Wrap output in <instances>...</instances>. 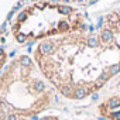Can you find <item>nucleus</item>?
I'll return each mask as SVG.
<instances>
[{
	"instance_id": "nucleus-1",
	"label": "nucleus",
	"mask_w": 120,
	"mask_h": 120,
	"mask_svg": "<svg viewBox=\"0 0 120 120\" xmlns=\"http://www.w3.org/2000/svg\"><path fill=\"white\" fill-rule=\"evenodd\" d=\"M52 44L51 42H42L41 45H40V51L42 52V54H51L52 52Z\"/></svg>"
},
{
	"instance_id": "nucleus-2",
	"label": "nucleus",
	"mask_w": 120,
	"mask_h": 120,
	"mask_svg": "<svg viewBox=\"0 0 120 120\" xmlns=\"http://www.w3.org/2000/svg\"><path fill=\"white\" fill-rule=\"evenodd\" d=\"M112 37H113V33H112L110 30H103V33H102V38H103L105 41H110Z\"/></svg>"
},
{
	"instance_id": "nucleus-3",
	"label": "nucleus",
	"mask_w": 120,
	"mask_h": 120,
	"mask_svg": "<svg viewBox=\"0 0 120 120\" xmlns=\"http://www.w3.org/2000/svg\"><path fill=\"white\" fill-rule=\"evenodd\" d=\"M85 95H86V90L83 88H78L75 90V98L76 99H82V98H85Z\"/></svg>"
},
{
	"instance_id": "nucleus-4",
	"label": "nucleus",
	"mask_w": 120,
	"mask_h": 120,
	"mask_svg": "<svg viewBox=\"0 0 120 120\" xmlns=\"http://www.w3.org/2000/svg\"><path fill=\"white\" fill-rule=\"evenodd\" d=\"M119 105H120V100H119V99H112V100L109 102V106H110L112 109H114V107H117Z\"/></svg>"
},
{
	"instance_id": "nucleus-5",
	"label": "nucleus",
	"mask_w": 120,
	"mask_h": 120,
	"mask_svg": "<svg viewBox=\"0 0 120 120\" xmlns=\"http://www.w3.org/2000/svg\"><path fill=\"white\" fill-rule=\"evenodd\" d=\"M109 71H110V74H117L120 71V65H112Z\"/></svg>"
},
{
	"instance_id": "nucleus-6",
	"label": "nucleus",
	"mask_w": 120,
	"mask_h": 120,
	"mask_svg": "<svg viewBox=\"0 0 120 120\" xmlns=\"http://www.w3.org/2000/svg\"><path fill=\"white\" fill-rule=\"evenodd\" d=\"M59 13H62V14H69V13H71V9L62 6V7H59Z\"/></svg>"
},
{
	"instance_id": "nucleus-7",
	"label": "nucleus",
	"mask_w": 120,
	"mask_h": 120,
	"mask_svg": "<svg viewBox=\"0 0 120 120\" xmlns=\"http://www.w3.org/2000/svg\"><path fill=\"white\" fill-rule=\"evenodd\" d=\"M88 44H89V47H96V45H98V40H96L95 37H92V38H89Z\"/></svg>"
},
{
	"instance_id": "nucleus-8",
	"label": "nucleus",
	"mask_w": 120,
	"mask_h": 120,
	"mask_svg": "<svg viewBox=\"0 0 120 120\" xmlns=\"http://www.w3.org/2000/svg\"><path fill=\"white\" fill-rule=\"evenodd\" d=\"M61 92H62L65 96H69V95H71V88H68V86H64V88L61 89Z\"/></svg>"
},
{
	"instance_id": "nucleus-9",
	"label": "nucleus",
	"mask_w": 120,
	"mask_h": 120,
	"mask_svg": "<svg viewBox=\"0 0 120 120\" xmlns=\"http://www.w3.org/2000/svg\"><path fill=\"white\" fill-rule=\"evenodd\" d=\"M21 64H23L24 67L30 65V58H28V56H23V58H21Z\"/></svg>"
},
{
	"instance_id": "nucleus-10",
	"label": "nucleus",
	"mask_w": 120,
	"mask_h": 120,
	"mask_svg": "<svg viewBox=\"0 0 120 120\" xmlns=\"http://www.w3.org/2000/svg\"><path fill=\"white\" fill-rule=\"evenodd\" d=\"M35 89H37L38 92L44 90V83H42V82H35Z\"/></svg>"
},
{
	"instance_id": "nucleus-11",
	"label": "nucleus",
	"mask_w": 120,
	"mask_h": 120,
	"mask_svg": "<svg viewBox=\"0 0 120 120\" xmlns=\"http://www.w3.org/2000/svg\"><path fill=\"white\" fill-rule=\"evenodd\" d=\"M17 40H19L20 42H24V41H26V35H24V34H20V35L17 37Z\"/></svg>"
},
{
	"instance_id": "nucleus-12",
	"label": "nucleus",
	"mask_w": 120,
	"mask_h": 120,
	"mask_svg": "<svg viewBox=\"0 0 120 120\" xmlns=\"http://www.w3.org/2000/svg\"><path fill=\"white\" fill-rule=\"evenodd\" d=\"M107 78H109V75H107V74H106V72H103V74H102V75H100V76H99V79H102V81H106V79H107Z\"/></svg>"
},
{
	"instance_id": "nucleus-13",
	"label": "nucleus",
	"mask_w": 120,
	"mask_h": 120,
	"mask_svg": "<svg viewBox=\"0 0 120 120\" xmlns=\"http://www.w3.org/2000/svg\"><path fill=\"white\" fill-rule=\"evenodd\" d=\"M112 116H113L114 120H120V112H116V113H113Z\"/></svg>"
},
{
	"instance_id": "nucleus-14",
	"label": "nucleus",
	"mask_w": 120,
	"mask_h": 120,
	"mask_svg": "<svg viewBox=\"0 0 120 120\" xmlns=\"http://www.w3.org/2000/svg\"><path fill=\"white\" fill-rule=\"evenodd\" d=\"M103 82H105V81H102V79H99V81L96 82V88H100V86L103 85Z\"/></svg>"
},
{
	"instance_id": "nucleus-15",
	"label": "nucleus",
	"mask_w": 120,
	"mask_h": 120,
	"mask_svg": "<svg viewBox=\"0 0 120 120\" xmlns=\"http://www.w3.org/2000/svg\"><path fill=\"white\" fill-rule=\"evenodd\" d=\"M24 19H26V13H21L20 17H19V20H24Z\"/></svg>"
},
{
	"instance_id": "nucleus-16",
	"label": "nucleus",
	"mask_w": 120,
	"mask_h": 120,
	"mask_svg": "<svg viewBox=\"0 0 120 120\" xmlns=\"http://www.w3.org/2000/svg\"><path fill=\"white\" fill-rule=\"evenodd\" d=\"M9 120H17V119H16L14 116H9Z\"/></svg>"
},
{
	"instance_id": "nucleus-17",
	"label": "nucleus",
	"mask_w": 120,
	"mask_h": 120,
	"mask_svg": "<svg viewBox=\"0 0 120 120\" xmlns=\"http://www.w3.org/2000/svg\"><path fill=\"white\" fill-rule=\"evenodd\" d=\"M51 2H52V3H56V2H59V0H51Z\"/></svg>"
},
{
	"instance_id": "nucleus-18",
	"label": "nucleus",
	"mask_w": 120,
	"mask_h": 120,
	"mask_svg": "<svg viewBox=\"0 0 120 120\" xmlns=\"http://www.w3.org/2000/svg\"><path fill=\"white\" fill-rule=\"evenodd\" d=\"M2 54H3V51H2V49H0V55H2Z\"/></svg>"
},
{
	"instance_id": "nucleus-19",
	"label": "nucleus",
	"mask_w": 120,
	"mask_h": 120,
	"mask_svg": "<svg viewBox=\"0 0 120 120\" xmlns=\"http://www.w3.org/2000/svg\"><path fill=\"white\" fill-rule=\"evenodd\" d=\"M119 28H120V21H119Z\"/></svg>"
}]
</instances>
